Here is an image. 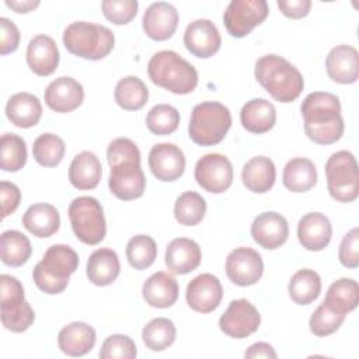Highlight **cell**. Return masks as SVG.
I'll return each instance as SVG.
<instances>
[{
	"label": "cell",
	"mask_w": 359,
	"mask_h": 359,
	"mask_svg": "<svg viewBox=\"0 0 359 359\" xmlns=\"http://www.w3.org/2000/svg\"><path fill=\"white\" fill-rule=\"evenodd\" d=\"M25 56L28 67L41 77L52 74L60 59L56 42L45 34H39L28 42Z\"/></svg>",
	"instance_id": "22"
},
{
	"label": "cell",
	"mask_w": 359,
	"mask_h": 359,
	"mask_svg": "<svg viewBox=\"0 0 359 359\" xmlns=\"http://www.w3.org/2000/svg\"><path fill=\"white\" fill-rule=\"evenodd\" d=\"M223 297V287L217 276L201 273L187 286L185 299L188 306L202 314L216 310Z\"/></svg>",
	"instance_id": "15"
},
{
	"label": "cell",
	"mask_w": 359,
	"mask_h": 359,
	"mask_svg": "<svg viewBox=\"0 0 359 359\" xmlns=\"http://www.w3.org/2000/svg\"><path fill=\"white\" fill-rule=\"evenodd\" d=\"M20 45V31L17 25L6 18H0V53L7 55L14 52Z\"/></svg>",
	"instance_id": "50"
},
{
	"label": "cell",
	"mask_w": 359,
	"mask_h": 359,
	"mask_svg": "<svg viewBox=\"0 0 359 359\" xmlns=\"http://www.w3.org/2000/svg\"><path fill=\"white\" fill-rule=\"evenodd\" d=\"M101 175V161L93 151H81L70 163L69 181L76 189H94L100 184Z\"/></svg>",
	"instance_id": "28"
},
{
	"label": "cell",
	"mask_w": 359,
	"mask_h": 359,
	"mask_svg": "<svg viewBox=\"0 0 359 359\" xmlns=\"http://www.w3.org/2000/svg\"><path fill=\"white\" fill-rule=\"evenodd\" d=\"M261 324L259 311L247 299L231 300L219 318V328L227 337L243 339L254 334Z\"/></svg>",
	"instance_id": "11"
},
{
	"label": "cell",
	"mask_w": 359,
	"mask_h": 359,
	"mask_svg": "<svg viewBox=\"0 0 359 359\" xmlns=\"http://www.w3.org/2000/svg\"><path fill=\"white\" fill-rule=\"evenodd\" d=\"M65 151L63 139L55 133H42L34 140V158L43 167H56L63 160Z\"/></svg>",
	"instance_id": "40"
},
{
	"label": "cell",
	"mask_w": 359,
	"mask_h": 359,
	"mask_svg": "<svg viewBox=\"0 0 359 359\" xmlns=\"http://www.w3.org/2000/svg\"><path fill=\"white\" fill-rule=\"evenodd\" d=\"M178 11L167 1L151 3L143 13L142 27L144 34L153 41L171 38L178 25Z\"/></svg>",
	"instance_id": "18"
},
{
	"label": "cell",
	"mask_w": 359,
	"mask_h": 359,
	"mask_svg": "<svg viewBox=\"0 0 359 359\" xmlns=\"http://www.w3.org/2000/svg\"><path fill=\"white\" fill-rule=\"evenodd\" d=\"M332 237L330 219L320 212L306 213L297 223L299 243L309 251L324 250Z\"/></svg>",
	"instance_id": "21"
},
{
	"label": "cell",
	"mask_w": 359,
	"mask_h": 359,
	"mask_svg": "<svg viewBox=\"0 0 359 359\" xmlns=\"http://www.w3.org/2000/svg\"><path fill=\"white\" fill-rule=\"evenodd\" d=\"M177 337V328L174 323L165 317H157L150 320L142 330V339L150 351L161 352L171 346Z\"/></svg>",
	"instance_id": "37"
},
{
	"label": "cell",
	"mask_w": 359,
	"mask_h": 359,
	"mask_svg": "<svg viewBox=\"0 0 359 359\" xmlns=\"http://www.w3.org/2000/svg\"><path fill=\"white\" fill-rule=\"evenodd\" d=\"M101 8L108 21L115 25H123L136 17L139 3L136 0H104Z\"/></svg>",
	"instance_id": "46"
},
{
	"label": "cell",
	"mask_w": 359,
	"mask_h": 359,
	"mask_svg": "<svg viewBox=\"0 0 359 359\" xmlns=\"http://www.w3.org/2000/svg\"><path fill=\"white\" fill-rule=\"evenodd\" d=\"M157 257V244L147 234L133 236L126 244V258L132 268L143 271L149 268Z\"/></svg>",
	"instance_id": "41"
},
{
	"label": "cell",
	"mask_w": 359,
	"mask_h": 359,
	"mask_svg": "<svg viewBox=\"0 0 359 359\" xmlns=\"http://www.w3.org/2000/svg\"><path fill=\"white\" fill-rule=\"evenodd\" d=\"M278 7L289 18H303L311 8L310 0H278Z\"/></svg>",
	"instance_id": "52"
},
{
	"label": "cell",
	"mask_w": 359,
	"mask_h": 359,
	"mask_svg": "<svg viewBox=\"0 0 359 359\" xmlns=\"http://www.w3.org/2000/svg\"><path fill=\"white\" fill-rule=\"evenodd\" d=\"M282 182L285 188L292 192H307L317 184V168L311 160L294 157L286 163Z\"/></svg>",
	"instance_id": "32"
},
{
	"label": "cell",
	"mask_w": 359,
	"mask_h": 359,
	"mask_svg": "<svg viewBox=\"0 0 359 359\" xmlns=\"http://www.w3.org/2000/svg\"><path fill=\"white\" fill-rule=\"evenodd\" d=\"M241 180L244 187L251 192H268L276 180V168L273 161L265 156H255L250 158L241 170Z\"/></svg>",
	"instance_id": "30"
},
{
	"label": "cell",
	"mask_w": 359,
	"mask_h": 359,
	"mask_svg": "<svg viewBox=\"0 0 359 359\" xmlns=\"http://www.w3.org/2000/svg\"><path fill=\"white\" fill-rule=\"evenodd\" d=\"M114 32L101 24L88 21H74L63 31V45L74 56L100 60L114 49Z\"/></svg>",
	"instance_id": "5"
},
{
	"label": "cell",
	"mask_w": 359,
	"mask_h": 359,
	"mask_svg": "<svg viewBox=\"0 0 359 359\" xmlns=\"http://www.w3.org/2000/svg\"><path fill=\"white\" fill-rule=\"evenodd\" d=\"M327 74L339 84H352L359 77V53L351 45H337L325 59Z\"/></svg>",
	"instance_id": "23"
},
{
	"label": "cell",
	"mask_w": 359,
	"mask_h": 359,
	"mask_svg": "<svg viewBox=\"0 0 359 359\" xmlns=\"http://www.w3.org/2000/svg\"><path fill=\"white\" fill-rule=\"evenodd\" d=\"M32 252L31 243L25 234L18 230H6L0 237V257L8 266L24 265Z\"/></svg>",
	"instance_id": "34"
},
{
	"label": "cell",
	"mask_w": 359,
	"mask_h": 359,
	"mask_svg": "<svg viewBox=\"0 0 359 359\" xmlns=\"http://www.w3.org/2000/svg\"><path fill=\"white\" fill-rule=\"evenodd\" d=\"M107 160L109 167L130 161L140 163V150L133 140L128 137H116L108 144Z\"/></svg>",
	"instance_id": "47"
},
{
	"label": "cell",
	"mask_w": 359,
	"mask_h": 359,
	"mask_svg": "<svg viewBox=\"0 0 359 359\" xmlns=\"http://www.w3.org/2000/svg\"><path fill=\"white\" fill-rule=\"evenodd\" d=\"M108 187L118 199L132 201L140 198L146 189V177L140 163L130 161L111 167Z\"/></svg>",
	"instance_id": "13"
},
{
	"label": "cell",
	"mask_w": 359,
	"mask_h": 359,
	"mask_svg": "<svg viewBox=\"0 0 359 359\" xmlns=\"http://www.w3.org/2000/svg\"><path fill=\"white\" fill-rule=\"evenodd\" d=\"M0 310H1V324L6 330L11 332L27 331L35 320V313L27 300L0 306Z\"/></svg>",
	"instance_id": "43"
},
{
	"label": "cell",
	"mask_w": 359,
	"mask_h": 359,
	"mask_svg": "<svg viewBox=\"0 0 359 359\" xmlns=\"http://www.w3.org/2000/svg\"><path fill=\"white\" fill-rule=\"evenodd\" d=\"M150 80L174 94H189L198 86L196 69L174 50H160L147 63Z\"/></svg>",
	"instance_id": "4"
},
{
	"label": "cell",
	"mask_w": 359,
	"mask_h": 359,
	"mask_svg": "<svg viewBox=\"0 0 359 359\" xmlns=\"http://www.w3.org/2000/svg\"><path fill=\"white\" fill-rule=\"evenodd\" d=\"M307 137L317 144H332L344 135L339 98L331 93L314 91L300 105Z\"/></svg>",
	"instance_id": "1"
},
{
	"label": "cell",
	"mask_w": 359,
	"mask_h": 359,
	"mask_svg": "<svg viewBox=\"0 0 359 359\" xmlns=\"http://www.w3.org/2000/svg\"><path fill=\"white\" fill-rule=\"evenodd\" d=\"M95 330L84 321H73L65 325L57 334L60 351L69 356H84L95 345Z\"/></svg>",
	"instance_id": "24"
},
{
	"label": "cell",
	"mask_w": 359,
	"mask_h": 359,
	"mask_svg": "<svg viewBox=\"0 0 359 359\" xmlns=\"http://www.w3.org/2000/svg\"><path fill=\"white\" fill-rule=\"evenodd\" d=\"M87 278L95 286H108L116 280L121 272L118 254L111 248H98L87 259Z\"/></svg>",
	"instance_id": "27"
},
{
	"label": "cell",
	"mask_w": 359,
	"mask_h": 359,
	"mask_svg": "<svg viewBox=\"0 0 359 359\" xmlns=\"http://www.w3.org/2000/svg\"><path fill=\"white\" fill-rule=\"evenodd\" d=\"M268 13L265 0H231L223 14V22L231 36L244 38L268 17Z\"/></svg>",
	"instance_id": "9"
},
{
	"label": "cell",
	"mask_w": 359,
	"mask_h": 359,
	"mask_svg": "<svg viewBox=\"0 0 359 359\" xmlns=\"http://www.w3.org/2000/svg\"><path fill=\"white\" fill-rule=\"evenodd\" d=\"M324 303L344 314L355 310L359 303L358 282L351 278H341L332 282L327 290Z\"/></svg>",
	"instance_id": "36"
},
{
	"label": "cell",
	"mask_w": 359,
	"mask_h": 359,
	"mask_svg": "<svg viewBox=\"0 0 359 359\" xmlns=\"http://www.w3.org/2000/svg\"><path fill=\"white\" fill-rule=\"evenodd\" d=\"M251 236L262 248L276 250L283 245L289 237L287 220L278 212H264L254 219Z\"/></svg>",
	"instance_id": "19"
},
{
	"label": "cell",
	"mask_w": 359,
	"mask_h": 359,
	"mask_svg": "<svg viewBox=\"0 0 359 359\" xmlns=\"http://www.w3.org/2000/svg\"><path fill=\"white\" fill-rule=\"evenodd\" d=\"M69 219L74 236L87 245L101 243L107 223L101 203L93 196L74 198L69 205Z\"/></svg>",
	"instance_id": "8"
},
{
	"label": "cell",
	"mask_w": 359,
	"mask_h": 359,
	"mask_svg": "<svg viewBox=\"0 0 359 359\" xmlns=\"http://www.w3.org/2000/svg\"><path fill=\"white\" fill-rule=\"evenodd\" d=\"M254 74L257 81L279 102H292L303 91L302 73L289 60L279 55H265L255 62Z\"/></svg>",
	"instance_id": "2"
},
{
	"label": "cell",
	"mask_w": 359,
	"mask_h": 359,
	"mask_svg": "<svg viewBox=\"0 0 359 359\" xmlns=\"http://www.w3.org/2000/svg\"><path fill=\"white\" fill-rule=\"evenodd\" d=\"M240 121L245 130L261 135L273 128L276 122V109L273 104L265 98H252L243 105Z\"/></svg>",
	"instance_id": "29"
},
{
	"label": "cell",
	"mask_w": 359,
	"mask_h": 359,
	"mask_svg": "<svg viewBox=\"0 0 359 359\" xmlns=\"http://www.w3.org/2000/svg\"><path fill=\"white\" fill-rule=\"evenodd\" d=\"M292 302L300 306L313 303L321 292V278L313 269H299L289 280L287 286Z\"/></svg>",
	"instance_id": "33"
},
{
	"label": "cell",
	"mask_w": 359,
	"mask_h": 359,
	"mask_svg": "<svg viewBox=\"0 0 359 359\" xmlns=\"http://www.w3.org/2000/svg\"><path fill=\"white\" fill-rule=\"evenodd\" d=\"M338 258L344 266L351 268V269L358 268V265H359V231H358V227H353L344 236V238L339 244Z\"/></svg>",
	"instance_id": "48"
},
{
	"label": "cell",
	"mask_w": 359,
	"mask_h": 359,
	"mask_svg": "<svg viewBox=\"0 0 359 359\" xmlns=\"http://www.w3.org/2000/svg\"><path fill=\"white\" fill-rule=\"evenodd\" d=\"M43 98L52 111L66 114L74 111L83 104L84 88L73 77L62 76L48 84Z\"/></svg>",
	"instance_id": "17"
},
{
	"label": "cell",
	"mask_w": 359,
	"mask_h": 359,
	"mask_svg": "<svg viewBox=\"0 0 359 359\" xmlns=\"http://www.w3.org/2000/svg\"><path fill=\"white\" fill-rule=\"evenodd\" d=\"M194 175L205 191L223 194L233 184V165L224 154L208 153L196 161Z\"/></svg>",
	"instance_id": "10"
},
{
	"label": "cell",
	"mask_w": 359,
	"mask_h": 359,
	"mask_svg": "<svg viewBox=\"0 0 359 359\" xmlns=\"http://www.w3.org/2000/svg\"><path fill=\"white\" fill-rule=\"evenodd\" d=\"M6 6L15 13H29L39 6L38 0H6Z\"/></svg>",
	"instance_id": "54"
},
{
	"label": "cell",
	"mask_w": 359,
	"mask_h": 359,
	"mask_svg": "<svg viewBox=\"0 0 359 359\" xmlns=\"http://www.w3.org/2000/svg\"><path fill=\"white\" fill-rule=\"evenodd\" d=\"M0 201H1V219L14 213L21 201L20 188L8 181L0 182Z\"/></svg>",
	"instance_id": "51"
},
{
	"label": "cell",
	"mask_w": 359,
	"mask_h": 359,
	"mask_svg": "<svg viewBox=\"0 0 359 359\" xmlns=\"http://www.w3.org/2000/svg\"><path fill=\"white\" fill-rule=\"evenodd\" d=\"M244 356L248 359H257V358H271V359H276V352L273 351L272 345L266 344V342H255L252 344L245 352Z\"/></svg>",
	"instance_id": "53"
},
{
	"label": "cell",
	"mask_w": 359,
	"mask_h": 359,
	"mask_svg": "<svg viewBox=\"0 0 359 359\" xmlns=\"http://www.w3.org/2000/svg\"><path fill=\"white\" fill-rule=\"evenodd\" d=\"M22 224L35 237L46 238L59 230L60 216L50 203H34L22 215Z\"/></svg>",
	"instance_id": "31"
},
{
	"label": "cell",
	"mask_w": 359,
	"mask_h": 359,
	"mask_svg": "<svg viewBox=\"0 0 359 359\" xmlns=\"http://www.w3.org/2000/svg\"><path fill=\"white\" fill-rule=\"evenodd\" d=\"M327 188L338 202H353L359 195V172L355 156L348 150L332 153L325 163Z\"/></svg>",
	"instance_id": "7"
},
{
	"label": "cell",
	"mask_w": 359,
	"mask_h": 359,
	"mask_svg": "<svg viewBox=\"0 0 359 359\" xmlns=\"http://www.w3.org/2000/svg\"><path fill=\"white\" fill-rule=\"evenodd\" d=\"M184 45L194 56L208 59L219 50L222 36L210 20L198 18L185 28Z\"/></svg>",
	"instance_id": "16"
},
{
	"label": "cell",
	"mask_w": 359,
	"mask_h": 359,
	"mask_svg": "<svg viewBox=\"0 0 359 359\" xmlns=\"http://www.w3.org/2000/svg\"><path fill=\"white\" fill-rule=\"evenodd\" d=\"M262 273V258L250 247H238L226 258V275L237 286H251L261 279Z\"/></svg>",
	"instance_id": "12"
},
{
	"label": "cell",
	"mask_w": 359,
	"mask_h": 359,
	"mask_svg": "<svg viewBox=\"0 0 359 359\" xmlns=\"http://www.w3.org/2000/svg\"><path fill=\"white\" fill-rule=\"evenodd\" d=\"M231 126V114L217 101H203L192 108L188 125L191 140L199 146L220 143Z\"/></svg>",
	"instance_id": "6"
},
{
	"label": "cell",
	"mask_w": 359,
	"mask_h": 359,
	"mask_svg": "<svg viewBox=\"0 0 359 359\" xmlns=\"http://www.w3.org/2000/svg\"><path fill=\"white\" fill-rule=\"evenodd\" d=\"M21 300H25L21 282L15 276L3 273L0 276V306L11 304Z\"/></svg>",
	"instance_id": "49"
},
{
	"label": "cell",
	"mask_w": 359,
	"mask_h": 359,
	"mask_svg": "<svg viewBox=\"0 0 359 359\" xmlns=\"http://www.w3.org/2000/svg\"><path fill=\"white\" fill-rule=\"evenodd\" d=\"M201 259L202 252L199 244L187 237L171 240L165 248V265L168 271L175 275H187L192 272L199 266Z\"/></svg>",
	"instance_id": "20"
},
{
	"label": "cell",
	"mask_w": 359,
	"mask_h": 359,
	"mask_svg": "<svg viewBox=\"0 0 359 359\" xmlns=\"http://www.w3.org/2000/svg\"><path fill=\"white\" fill-rule=\"evenodd\" d=\"M180 125V112L170 104H157L146 115L147 129L157 135L165 136L177 130Z\"/></svg>",
	"instance_id": "42"
},
{
	"label": "cell",
	"mask_w": 359,
	"mask_h": 359,
	"mask_svg": "<svg viewBox=\"0 0 359 359\" xmlns=\"http://www.w3.org/2000/svg\"><path fill=\"white\" fill-rule=\"evenodd\" d=\"M101 359H133L137 355L133 339L123 334L109 335L101 345Z\"/></svg>",
	"instance_id": "45"
},
{
	"label": "cell",
	"mask_w": 359,
	"mask_h": 359,
	"mask_svg": "<svg viewBox=\"0 0 359 359\" xmlns=\"http://www.w3.org/2000/svg\"><path fill=\"white\" fill-rule=\"evenodd\" d=\"M149 167L157 180L175 181L185 171L184 151L174 143H157L149 153Z\"/></svg>",
	"instance_id": "14"
},
{
	"label": "cell",
	"mask_w": 359,
	"mask_h": 359,
	"mask_svg": "<svg viewBox=\"0 0 359 359\" xmlns=\"http://www.w3.org/2000/svg\"><path fill=\"white\" fill-rule=\"evenodd\" d=\"M346 314L334 310L327 303H321L310 317L309 327L316 337H327L335 332L345 321Z\"/></svg>",
	"instance_id": "44"
},
{
	"label": "cell",
	"mask_w": 359,
	"mask_h": 359,
	"mask_svg": "<svg viewBox=\"0 0 359 359\" xmlns=\"http://www.w3.org/2000/svg\"><path fill=\"white\" fill-rule=\"evenodd\" d=\"M115 102L126 111H137L143 108L149 100V90L142 79L126 76L121 79L114 91Z\"/></svg>",
	"instance_id": "35"
},
{
	"label": "cell",
	"mask_w": 359,
	"mask_h": 359,
	"mask_svg": "<svg viewBox=\"0 0 359 359\" xmlns=\"http://www.w3.org/2000/svg\"><path fill=\"white\" fill-rule=\"evenodd\" d=\"M27 163L25 140L15 133H4L0 139V167L3 171H20Z\"/></svg>",
	"instance_id": "38"
},
{
	"label": "cell",
	"mask_w": 359,
	"mask_h": 359,
	"mask_svg": "<svg viewBox=\"0 0 359 359\" xmlns=\"http://www.w3.org/2000/svg\"><path fill=\"white\" fill-rule=\"evenodd\" d=\"M79 266L77 252L66 244L50 245L42 259L32 271V279L39 290L46 294L62 293L67 285L72 273Z\"/></svg>",
	"instance_id": "3"
},
{
	"label": "cell",
	"mask_w": 359,
	"mask_h": 359,
	"mask_svg": "<svg viewBox=\"0 0 359 359\" xmlns=\"http://www.w3.org/2000/svg\"><path fill=\"white\" fill-rule=\"evenodd\" d=\"M142 294L149 306L167 309L178 299V283L168 272L158 271L144 280Z\"/></svg>",
	"instance_id": "25"
},
{
	"label": "cell",
	"mask_w": 359,
	"mask_h": 359,
	"mask_svg": "<svg viewBox=\"0 0 359 359\" xmlns=\"http://www.w3.org/2000/svg\"><path fill=\"white\" fill-rule=\"evenodd\" d=\"M206 213V202L198 192L187 191L174 203V217L182 226H196Z\"/></svg>",
	"instance_id": "39"
},
{
	"label": "cell",
	"mask_w": 359,
	"mask_h": 359,
	"mask_svg": "<svg viewBox=\"0 0 359 359\" xmlns=\"http://www.w3.org/2000/svg\"><path fill=\"white\" fill-rule=\"evenodd\" d=\"M6 115L17 128H32L42 116V105L39 98L31 93H15L6 104Z\"/></svg>",
	"instance_id": "26"
}]
</instances>
